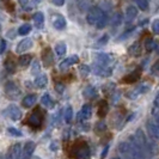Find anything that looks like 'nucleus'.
I'll return each instance as SVG.
<instances>
[{"label": "nucleus", "mask_w": 159, "mask_h": 159, "mask_svg": "<svg viewBox=\"0 0 159 159\" xmlns=\"http://www.w3.org/2000/svg\"><path fill=\"white\" fill-rule=\"evenodd\" d=\"M148 90H150V86L147 84H143V85H139L136 89H134L133 91H129L127 93V97L130 99H135L139 95H143L145 92H147Z\"/></svg>", "instance_id": "39448f33"}, {"label": "nucleus", "mask_w": 159, "mask_h": 159, "mask_svg": "<svg viewBox=\"0 0 159 159\" xmlns=\"http://www.w3.org/2000/svg\"><path fill=\"white\" fill-rule=\"evenodd\" d=\"M136 5H138V7L140 8L141 11H146L148 8V6H150V2L147 0H138Z\"/></svg>", "instance_id": "2f4dec72"}, {"label": "nucleus", "mask_w": 159, "mask_h": 159, "mask_svg": "<svg viewBox=\"0 0 159 159\" xmlns=\"http://www.w3.org/2000/svg\"><path fill=\"white\" fill-rule=\"evenodd\" d=\"M4 114L8 116L11 120H13V121H18V120L22 117V111H20V109L17 107V105H10L7 107L6 109H5V111Z\"/></svg>", "instance_id": "20e7f679"}, {"label": "nucleus", "mask_w": 159, "mask_h": 159, "mask_svg": "<svg viewBox=\"0 0 159 159\" xmlns=\"http://www.w3.org/2000/svg\"><path fill=\"white\" fill-rule=\"evenodd\" d=\"M41 103L43 104L46 108H48V109L54 108V102L52 101V98H50L49 93H44V95L42 96V98H41Z\"/></svg>", "instance_id": "6ab92c4d"}, {"label": "nucleus", "mask_w": 159, "mask_h": 159, "mask_svg": "<svg viewBox=\"0 0 159 159\" xmlns=\"http://www.w3.org/2000/svg\"><path fill=\"white\" fill-rule=\"evenodd\" d=\"M147 128H148V132L154 139H158L159 140V126L156 123V122H148L147 125Z\"/></svg>", "instance_id": "2eb2a0df"}, {"label": "nucleus", "mask_w": 159, "mask_h": 159, "mask_svg": "<svg viewBox=\"0 0 159 159\" xmlns=\"http://www.w3.org/2000/svg\"><path fill=\"white\" fill-rule=\"evenodd\" d=\"M105 129H107V126H105L104 122H98L97 123V126H96V130L97 132H104Z\"/></svg>", "instance_id": "c9c22d12"}, {"label": "nucleus", "mask_w": 159, "mask_h": 159, "mask_svg": "<svg viewBox=\"0 0 159 159\" xmlns=\"http://www.w3.org/2000/svg\"><path fill=\"white\" fill-rule=\"evenodd\" d=\"M8 134L12 136H17V138H22L23 136V133L20 132V130H18V129H16V128H8L7 129Z\"/></svg>", "instance_id": "72a5a7b5"}, {"label": "nucleus", "mask_w": 159, "mask_h": 159, "mask_svg": "<svg viewBox=\"0 0 159 159\" xmlns=\"http://www.w3.org/2000/svg\"><path fill=\"white\" fill-rule=\"evenodd\" d=\"M80 72H81V73H83L84 75H86L89 72H90V68H89L86 65H83V66L80 67Z\"/></svg>", "instance_id": "a19ab883"}, {"label": "nucleus", "mask_w": 159, "mask_h": 159, "mask_svg": "<svg viewBox=\"0 0 159 159\" xmlns=\"http://www.w3.org/2000/svg\"><path fill=\"white\" fill-rule=\"evenodd\" d=\"M39 1H20V5L24 7V10H31L32 6L37 5Z\"/></svg>", "instance_id": "473e14b6"}, {"label": "nucleus", "mask_w": 159, "mask_h": 159, "mask_svg": "<svg viewBox=\"0 0 159 159\" xmlns=\"http://www.w3.org/2000/svg\"><path fill=\"white\" fill-rule=\"evenodd\" d=\"M92 115V108L91 105H84L81 109H80L79 114H78V120L79 121H85L89 120Z\"/></svg>", "instance_id": "1a4fd4ad"}, {"label": "nucleus", "mask_w": 159, "mask_h": 159, "mask_svg": "<svg viewBox=\"0 0 159 159\" xmlns=\"http://www.w3.org/2000/svg\"><path fill=\"white\" fill-rule=\"evenodd\" d=\"M39 71H40V64H39V61H35V62H34V67H32L31 72L35 74V73H37Z\"/></svg>", "instance_id": "ea45409f"}, {"label": "nucleus", "mask_w": 159, "mask_h": 159, "mask_svg": "<svg viewBox=\"0 0 159 159\" xmlns=\"http://www.w3.org/2000/svg\"><path fill=\"white\" fill-rule=\"evenodd\" d=\"M96 61H97V66H102V67H107V65L110 62V56L108 54H104V53H101V54H97V57H96Z\"/></svg>", "instance_id": "f8f14e48"}, {"label": "nucleus", "mask_w": 159, "mask_h": 159, "mask_svg": "<svg viewBox=\"0 0 159 159\" xmlns=\"http://www.w3.org/2000/svg\"><path fill=\"white\" fill-rule=\"evenodd\" d=\"M35 148H36V146H35V143H32V141H29V143H25V146H24L23 156L28 157V158H30V157L32 156V153L35 152Z\"/></svg>", "instance_id": "a211bd4d"}, {"label": "nucleus", "mask_w": 159, "mask_h": 159, "mask_svg": "<svg viewBox=\"0 0 159 159\" xmlns=\"http://www.w3.org/2000/svg\"><path fill=\"white\" fill-rule=\"evenodd\" d=\"M154 122H156V123L159 126V116H157V117H156V121H154Z\"/></svg>", "instance_id": "8fccbe9b"}, {"label": "nucleus", "mask_w": 159, "mask_h": 159, "mask_svg": "<svg viewBox=\"0 0 159 159\" xmlns=\"http://www.w3.org/2000/svg\"><path fill=\"white\" fill-rule=\"evenodd\" d=\"M66 52H67V47H66V44L62 43V42H60V43H57L55 46V53L57 55L62 56L66 54Z\"/></svg>", "instance_id": "a878e982"}, {"label": "nucleus", "mask_w": 159, "mask_h": 159, "mask_svg": "<svg viewBox=\"0 0 159 159\" xmlns=\"http://www.w3.org/2000/svg\"><path fill=\"white\" fill-rule=\"evenodd\" d=\"M53 4L54 5H57V6H62L65 4V1L64 0H61V1H57V0H55V1H53Z\"/></svg>", "instance_id": "a18cd8bd"}, {"label": "nucleus", "mask_w": 159, "mask_h": 159, "mask_svg": "<svg viewBox=\"0 0 159 159\" xmlns=\"http://www.w3.org/2000/svg\"><path fill=\"white\" fill-rule=\"evenodd\" d=\"M36 95H28L25 96V98L23 99V105L25 108H30L34 104L36 103Z\"/></svg>", "instance_id": "aec40b11"}, {"label": "nucleus", "mask_w": 159, "mask_h": 159, "mask_svg": "<svg viewBox=\"0 0 159 159\" xmlns=\"http://www.w3.org/2000/svg\"><path fill=\"white\" fill-rule=\"evenodd\" d=\"M103 6H111V2H101V7ZM105 10H108V7H105Z\"/></svg>", "instance_id": "09e8293b"}, {"label": "nucleus", "mask_w": 159, "mask_h": 159, "mask_svg": "<svg viewBox=\"0 0 159 159\" xmlns=\"http://www.w3.org/2000/svg\"><path fill=\"white\" fill-rule=\"evenodd\" d=\"M31 47H32L31 39H28V37H26V39H24L23 41H20V42L18 43L16 52H17V53H24V52L29 50V49H30Z\"/></svg>", "instance_id": "9d476101"}, {"label": "nucleus", "mask_w": 159, "mask_h": 159, "mask_svg": "<svg viewBox=\"0 0 159 159\" xmlns=\"http://www.w3.org/2000/svg\"><path fill=\"white\" fill-rule=\"evenodd\" d=\"M54 28L57 29V30H64L65 28H66V19H65L64 17H59V18H56L55 20H54Z\"/></svg>", "instance_id": "412c9836"}, {"label": "nucleus", "mask_w": 159, "mask_h": 159, "mask_svg": "<svg viewBox=\"0 0 159 159\" xmlns=\"http://www.w3.org/2000/svg\"><path fill=\"white\" fill-rule=\"evenodd\" d=\"M108 150H109V146H105V148H104V151H103V154L101 156L102 158H105V157H107V154H108Z\"/></svg>", "instance_id": "c03bdc74"}, {"label": "nucleus", "mask_w": 159, "mask_h": 159, "mask_svg": "<svg viewBox=\"0 0 159 159\" xmlns=\"http://www.w3.org/2000/svg\"><path fill=\"white\" fill-rule=\"evenodd\" d=\"M158 152H159V147L157 143H153V141H147V145L145 147V157L146 156H148L150 158L154 157V156H157Z\"/></svg>", "instance_id": "423d86ee"}, {"label": "nucleus", "mask_w": 159, "mask_h": 159, "mask_svg": "<svg viewBox=\"0 0 159 159\" xmlns=\"http://www.w3.org/2000/svg\"><path fill=\"white\" fill-rule=\"evenodd\" d=\"M47 83H48V78L46 74H40V75H37L36 79H35V85L39 89L46 88V86H47Z\"/></svg>", "instance_id": "dca6fc26"}, {"label": "nucleus", "mask_w": 159, "mask_h": 159, "mask_svg": "<svg viewBox=\"0 0 159 159\" xmlns=\"http://www.w3.org/2000/svg\"><path fill=\"white\" fill-rule=\"evenodd\" d=\"M31 55L30 54H25V55H22L19 57V65L22 66V67H26V66H29V64L31 62Z\"/></svg>", "instance_id": "393cba45"}, {"label": "nucleus", "mask_w": 159, "mask_h": 159, "mask_svg": "<svg viewBox=\"0 0 159 159\" xmlns=\"http://www.w3.org/2000/svg\"><path fill=\"white\" fill-rule=\"evenodd\" d=\"M108 104L105 101H102L101 103H99V108H98V115L101 116V117H104L107 114H108Z\"/></svg>", "instance_id": "5701e85b"}, {"label": "nucleus", "mask_w": 159, "mask_h": 159, "mask_svg": "<svg viewBox=\"0 0 159 159\" xmlns=\"http://www.w3.org/2000/svg\"><path fill=\"white\" fill-rule=\"evenodd\" d=\"M78 5H79L80 6V10H81V11H84V10H85V6H86V5H89V2H86V1H84V2H83V1H79V2H78Z\"/></svg>", "instance_id": "79ce46f5"}, {"label": "nucleus", "mask_w": 159, "mask_h": 159, "mask_svg": "<svg viewBox=\"0 0 159 159\" xmlns=\"http://www.w3.org/2000/svg\"><path fill=\"white\" fill-rule=\"evenodd\" d=\"M73 157L75 159H90V148L84 141L74 145L73 147Z\"/></svg>", "instance_id": "f03ea898"}, {"label": "nucleus", "mask_w": 159, "mask_h": 159, "mask_svg": "<svg viewBox=\"0 0 159 159\" xmlns=\"http://www.w3.org/2000/svg\"><path fill=\"white\" fill-rule=\"evenodd\" d=\"M93 72L99 77H109L111 73V70L107 68V67H102V66H96L93 68Z\"/></svg>", "instance_id": "f3484780"}, {"label": "nucleus", "mask_w": 159, "mask_h": 159, "mask_svg": "<svg viewBox=\"0 0 159 159\" xmlns=\"http://www.w3.org/2000/svg\"><path fill=\"white\" fill-rule=\"evenodd\" d=\"M0 159H2V157H0Z\"/></svg>", "instance_id": "603ef678"}, {"label": "nucleus", "mask_w": 159, "mask_h": 159, "mask_svg": "<svg viewBox=\"0 0 159 159\" xmlns=\"http://www.w3.org/2000/svg\"><path fill=\"white\" fill-rule=\"evenodd\" d=\"M136 16H138V8H136L135 6H133V5L128 6L127 10H126V20H127V22H130V20H133Z\"/></svg>", "instance_id": "4468645a"}, {"label": "nucleus", "mask_w": 159, "mask_h": 159, "mask_svg": "<svg viewBox=\"0 0 159 159\" xmlns=\"http://www.w3.org/2000/svg\"><path fill=\"white\" fill-rule=\"evenodd\" d=\"M0 46H1V48H0V53H2V52L5 50V48H6V42L2 40L1 41V43H0Z\"/></svg>", "instance_id": "37998d69"}, {"label": "nucleus", "mask_w": 159, "mask_h": 159, "mask_svg": "<svg viewBox=\"0 0 159 159\" xmlns=\"http://www.w3.org/2000/svg\"><path fill=\"white\" fill-rule=\"evenodd\" d=\"M154 105H156V107H159V92L157 93L156 98H154Z\"/></svg>", "instance_id": "49530a36"}, {"label": "nucleus", "mask_w": 159, "mask_h": 159, "mask_svg": "<svg viewBox=\"0 0 159 159\" xmlns=\"http://www.w3.org/2000/svg\"><path fill=\"white\" fill-rule=\"evenodd\" d=\"M84 96L86 97V98H90V99H92V98H96L97 97V91H96L95 88H92V86H89L84 90Z\"/></svg>", "instance_id": "4be33fe9"}, {"label": "nucleus", "mask_w": 159, "mask_h": 159, "mask_svg": "<svg viewBox=\"0 0 159 159\" xmlns=\"http://www.w3.org/2000/svg\"><path fill=\"white\" fill-rule=\"evenodd\" d=\"M56 89H57L59 92H62V91H64V85H62V84H57V85H56Z\"/></svg>", "instance_id": "de8ad7c7"}, {"label": "nucleus", "mask_w": 159, "mask_h": 159, "mask_svg": "<svg viewBox=\"0 0 159 159\" xmlns=\"http://www.w3.org/2000/svg\"><path fill=\"white\" fill-rule=\"evenodd\" d=\"M138 46H139V43H138V42L134 43V44L132 46V48L129 49V53H130V54H133V55H135V56L139 55V54H140V49H139Z\"/></svg>", "instance_id": "f704fd0d"}, {"label": "nucleus", "mask_w": 159, "mask_h": 159, "mask_svg": "<svg viewBox=\"0 0 159 159\" xmlns=\"http://www.w3.org/2000/svg\"><path fill=\"white\" fill-rule=\"evenodd\" d=\"M114 159H121V158H114Z\"/></svg>", "instance_id": "3c124183"}, {"label": "nucleus", "mask_w": 159, "mask_h": 159, "mask_svg": "<svg viewBox=\"0 0 159 159\" xmlns=\"http://www.w3.org/2000/svg\"><path fill=\"white\" fill-rule=\"evenodd\" d=\"M72 117H73V110H72L71 107H67L66 111H65V121H66V123H70L72 121Z\"/></svg>", "instance_id": "7c9ffc66"}, {"label": "nucleus", "mask_w": 159, "mask_h": 159, "mask_svg": "<svg viewBox=\"0 0 159 159\" xmlns=\"http://www.w3.org/2000/svg\"><path fill=\"white\" fill-rule=\"evenodd\" d=\"M158 53H159V49H158Z\"/></svg>", "instance_id": "864d4df0"}, {"label": "nucleus", "mask_w": 159, "mask_h": 159, "mask_svg": "<svg viewBox=\"0 0 159 159\" xmlns=\"http://www.w3.org/2000/svg\"><path fill=\"white\" fill-rule=\"evenodd\" d=\"M139 74H140V72L139 71L133 72V73L128 74L127 77L123 79V81H125V83H135L136 80L139 79Z\"/></svg>", "instance_id": "b1692460"}, {"label": "nucleus", "mask_w": 159, "mask_h": 159, "mask_svg": "<svg viewBox=\"0 0 159 159\" xmlns=\"http://www.w3.org/2000/svg\"><path fill=\"white\" fill-rule=\"evenodd\" d=\"M30 31H31V25H30V24H24V25H22V26L18 29V34L22 35V36L28 35Z\"/></svg>", "instance_id": "cd10ccee"}, {"label": "nucleus", "mask_w": 159, "mask_h": 159, "mask_svg": "<svg viewBox=\"0 0 159 159\" xmlns=\"http://www.w3.org/2000/svg\"><path fill=\"white\" fill-rule=\"evenodd\" d=\"M152 30H153L154 34H159V19L153 22V24H152Z\"/></svg>", "instance_id": "4c0bfd02"}, {"label": "nucleus", "mask_w": 159, "mask_h": 159, "mask_svg": "<svg viewBox=\"0 0 159 159\" xmlns=\"http://www.w3.org/2000/svg\"><path fill=\"white\" fill-rule=\"evenodd\" d=\"M108 20H109V18H108L107 13H105V15H104V16L101 18V20L97 23L96 28H97V29H103V28H105V25L108 24Z\"/></svg>", "instance_id": "c756f323"}, {"label": "nucleus", "mask_w": 159, "mask_h": 159, "mask_svg": "<svg viewBox=\"0 0 159 159\" xmlns=\"http://www.w3.org/2000/svg\"><path fill=\"white\" fill-rule=\"evenodd\" d=\"M121 23H122V15L117 12V13H115V15L112 16L111 25L112 26H119V25H121Z\"/></svg>", "instance_id": "c85d7f7f"}, {"label": "nucleus", "mask_w": 159, "mask_h": 159, "mask_svg": "<svg viewBox=\"0 0 159 159\" xmlns=\"http://www.w3.org/2000/svg\"><path fill=\"white\" fill-rule=\"evenodd\" d=\"M11 154H12V158L13 159H20V154H22V152H20V145H15L13 147H12V150H11Z\"/></svg>", "instance_id": "bb28decb"}, {"label": "nucleus", "mask_w": 159, "mask_h": 159, "mask_svg": "<svg viewBox=\"0 0 159 159\" xmlns=\"http://www.w3.org/2000/svg\"><path fill=\"white\" fill-rule=\"evenodd\" d=\"M145 46H146V49H147V50H152V49L154 48V41L152 40V39H148V40L146 41V44H145Z\"/></svg>", "instance_id": "e433bc0d"}, {"label": "nucleus", "mask_w": 159, "mask_h": 159, "mask_svg": "<svg viewBox=\"0 0 159 159\" xmlns=\"http://www.w3.org/2000/svg\"><path fill=\"white\" fill-rule=\"evenodd\" d=\"M152 73L156 74V75H159V61H157L156 64L152 66Z\"/></svg>", "instance_id": "58836bf2"}, {"label": "nucleus", "mask_w": 159, "mask_h": 159, "mask_svg": "<svg viewBox=\"0 0 159 159\" xmlns=\"http://www.w3.org/2000/svg\"><path fill=\"white\" fill-rule=\"evenodd\" d=\"M5 91H6V95L10 98H17L19 96V93H20L19 89L17 88L13 83H7V85L5 86Z\"/></svg>", "instance_id": "6e6552de"}, {"label": "nucleus", "mask_w": 159, "mask_h": 159, "mask_svg": "<svg viewBox=\"0 0 159 159\" xmlns=\"http://www.w3.org/2000/svg\"><path fill=\"white\" fill-rule=\"evenodd\" d=\"M105 15V12L102 11V8L99 7H91L89 10L88 15H86V20L90 25H97V23L101 20V18Z\"/></svg>", "instance_id": "7ed1b4c3"}, {"label": "nucleus", "mask_w": 159, "mask_h": 159, "mask_svg": "<svg viewBox=\"0 0 159 159\" xmlns=\"http://www.w3.org/2000/svg\"><path fill=\"white\" fill-rule=\"evenodd\" d=\"M78 62H79L78 55H72V56H70V57H67V59H65L64 61L60 64V70H66V68L71 67L73 65L78 64Z\"/></svg>", "instance_id": "9b49d317"}, {"label": "nucleus", "mask_w": 159, "mask_h": 159, "mask_svg": "<svg viewBox=\"0 0 159 159\" xmlns=\"http://www.w3.org/2000/svg\"><path fill=\"white\" fill-rule=\"evenodd\" d=\"M42 121H43V115L37 109V111L32 112V115L30 116V119H29V123L31 125L32 127H40Z\"/></svg>", "instance_id": "0eeeda50"}, {"label": "nucleus", "mask_w": 159, "mask_h": 159, "mask_svg": "<svg viewBox=\"0 0 159 159\" xmlns=\"http://www.w3.org/2000/svg\"><path fill=\"white\" fill-rule=\"evenodd\" d=\"M119 151L122 156L127 157L128 159H145V153L135 143L133 136L129 138V141H122L120 143Z\"/></svg>", "instance_id": "f257e3e1"}, {"label": "nucleus", "mask_w": 159, "mask_h": 159, "mask_svg": "<svg viewBox=\"0 0 159 159\" xmlns=\"http://www.w3.org/2000/svg\"><path fill=\"white\" fill-rule=\"evenodd\" d=\"M34 23H35V26L39 28V29H42L43 25H44V15L42 12H36L34 15Z\"/></svg>", "instance_id": "ddd939ff"}]
</instances>
